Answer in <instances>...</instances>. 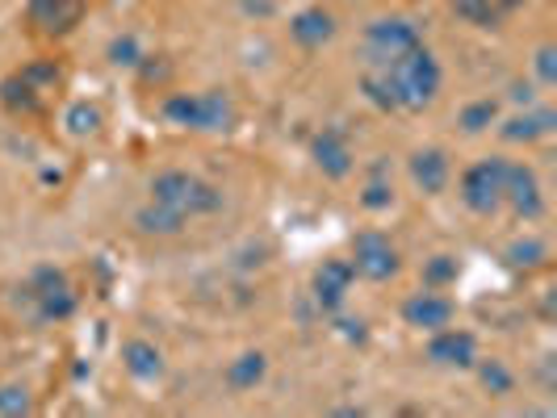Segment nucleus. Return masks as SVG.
<instances>
[{"label": "nucleus", "mask_w": 557, "mask_h": 418, "mask_svg": "<svg viewBox=\"0 0 557 418\" xmlns=\"http://www.w3.org/2000/svg\"><path fill=\"white\" fill-rule=\"evenodd\" d=\"M545 255H549V248L541 239H520V243H511V251H507V264L511 268H541Z\"/></svg>", "instance_id": "nucleus-25"}, {"label": "nucleus", "mask_w": 557, "mask_h": 418, "mask_svg": "<svg viewBox=\"0 0 557 418\" xmlns=\"http://www.w3.org/2000/svg\"><path fill=\"white\" fill-rule=\"evenodd\" d=\"M448 176H453V164H448V155L441 147H423V151L411 155V180H416L428 197L445 193Z\"/></svg>", "instance_id": "nucleus-16"}, {"label": "nucleus", "mask_w": 557, "mask_h": 418, "mask_svg": "<svg viewBox=\"0 0 557 418\" xmlns=\"http://www.w3.org/2000/svg\"><path fill=\"white\" fill-rule=\"evenodd\" d=\"M310 155H314V164L323 176H332V180H344L348 172H352V142H348V130H339V126H323L314 142H310Z\"/></svg>", "instance_id": "nucleus-12"}, {"label": "nucleus", "mask_w": 557, "mask_h": 418, "mask_svg": "<svg viewBox=\"0 0 557 418\" xmlns=\"http://www.w3.org/2000/svg\"><path fill=\"white\" fill-rule=\"evenodd\" d=\"M122 368H126L135 381L151 385V381L164 377V352H160L156 343H147V339H126V343H122Z\"/></svg>", "instance_id": "nucleus-18"}, {"label": "nucleus", "mask_w": 557, "mask_h": 418, "mask_svg": "<svg viewBox=\"0 0 557 418\" xmlns=\"http://www.w3.org/2000/svg\"><path fill=\"white\" fill-rule=\"evenodd\" d=\"M461 273V264L453 259V255H432V259H423V284L428 289H448L453 280Z\"/></svg>", "instance_id": "nucleus-24"}, {"label": "nucleus", "mask_w": 557, "mask_h": 418, "mask_svg": "<svg viewBox=\"0 0 557 418\" xmlns=\"http://www.w3.org/2000/svg\"><path fill=\"white\" fill-rule=\"evenodd\" d=\"M63 122H67V130H72V135H76V139H88V135H97V126H101V110H97V105H72V110H67V117H63Z\"/></svg>", "instance_id": "nucleus-26"}, {"label": "nucleus", "mask_w": 557, "mask_h": 418, "mask_svg": "<svg viewBox=\"0 0 557 418\" xmlns=\"http://www.w3.org/2000/svg\"><path fill=\"white\" fill-rule=\"evenodd\" d=\"M511 97H516V101H524V105H532V84H516V88H511Z\"/></svg>", "instance_id": "nucleus-30"}, {"label": "nucleus", "mask_w": 557, "mask_h": 418, "mask_svg": "<svg viewBox=\"0 0 557 418\" xmlns=\"http://www.w3.org/2000/svg\"><path fill=\"white\" fill-rule=\"evenodd\" d=\"M419 42H423V38H419V29L411 26V22H403V17H382V22L364 26V34H361L364 67H391L394 59L416 51Z\"/></svg>", "instance_id": "nucleus-8"}, {"label": "nucleus", "mask_w": 557, "mask_h": 418, "mask_svg": "<svg viewBox=\"0 0 557 418\" xmlns=\"http://www.w3.org/2000/svg\"><path fill=\"white\" fill-rule=\"evenodd\" d=\"M361 205L364 210H373V214H377V210H391L394 189L386 185V180H369V185H364V193H361Z\"/></svg>", "instance_id": "nucleus-28"}, {"label": "nucleus", "mask_w": 557, "mask_h": 418, "mask_svg": "<svg viewBox=\"0 0 557 418\" xmlns=\"http://www.w3.org/2000/svg\"><path fill=\"white\" fill-rule=\"evenodd\" d=\"M352 280H357V273H352L348 259H323V268L314 273V302H319L323 309L344 306Z\"/></svg>", "instance_id": "nucleus-15"}, {"label": "nucleus", "mask_w": 557, "mask_h": 418, "mask_svg": "<svg viewBox=\"0 0 557 418\" xmlns=\"http://www.w3.org/2000/svg\"><path fill=\"white\" fill-rule=\"evenodd\" d=\"M164 117L181 130H201V135H219L235 126V105L223 88H206V92H172L164 101Z\"/></svg>", "instance_id": "nucleus-5"}, {"label": "nucleus", "mask_w": 557, "mask_h": 418, "mask_svg": "<svg viewBox=\"0 0 557 418\" xmlns=\"http://www.w3.org/2000/svg\"><path fill=\"white\" fill-rule=\"evenodd\" d=\"M22 302H26L29 322H38V327L67 322L76 314V306H81V297H76L67 273L55 268V264H42V268L29 273V280L22 284Z\"/></svg>", "instance_id": "nucleus-4"}, {"label": "nucleus", "mask_w": 557, "mask_h": 418, "mask_svg": "<svg viewBox=\"0 0 557 418\" xmlns=\"http://www.w3.org/2000/svg\"><path fill=\"white\" fill-rule=\"evenodd\" d=\"M457 122H461V130H466V135H482L491 122H499V101H495V97L470 101L466 110L457 113Z\"/></svg>", "instance_id": "nucleus-23"}, {"label": "nucleus", "mask_w": 557, "mask_h": 418, "mask_svg": "<svg viewBox=\"0 0 557 418\" xmlns=\"http://www.w3.org/2000/svg\"><path fill=\"white\" fill-rule=\"evenodd\" d=\"M135 226H139L143 235H160V239H172V235H181L189 218H181L176 210H168L160 201H151V205H143L139 214H135Z\"/></svg>", "instance_id": "nucleus-21"}, {"label": "nucleus", "mask_w": 557, "mask_h": 418, "mask_svg": "<svg viewBox=\"0 0 557 418\" xmlns=\"http://www.w3.org/2000/svg\"><path fill=\"white\" fill-rule=\"evenodd\" d=\"M289 38L302 47V51H319L335 38V13L323 9V4H310L302 13H294L289 22Z\"/></svg>", "instance_id": "nucleus-14"}, {"label": "nucleus", "mask_w": 557, "mask_h": 418, "mask_svg": "<svg viewBox=\"0 0 557 418\" xmlns=\"http://www.w3.org/2000/svg\"><path fill=\"white\" fill-rule=\"evenodd\" d=\"M554 122H557V113L554 110H529V113H516V117H507L499 126V135L507 142H536V139H545L549 130H554Z\"/></svg>", "instance_id": "nucleus-19"}, {"label": "nucleus", "mask_w": 557, "mask_h": 418, "mask_svg": "<svg viewBox=\"0 0 557 418\" xmlns=\"http://www.w3.org/2000/svg\"><path fill=\"white\" fill-rule=\"evenodd\" d=\"M474 368H478V381H482V390L491 393V397H507V393L516 390V372L507 368L503 360H474Z\"/></svg>", "instance_id": "nucleus-22"}, {"label": "nucleus", "mask_w": 557, "mask_h": 418, "mask_svg": "<svg viewBox=\"0 0 557 418\" xmlns=\"http://www.w3.org/2000/svg\"><path fill=\"white\" fill-rule=\"evenodd\" d=\"M516 9H524V0H453V13L478 29H499Z\"/></svg>", "instance_id": "nucleus-17"}, {"label": "nucleus", "mask_w": 557, "mask_h": 418, "mask_svg": "<svg viewBox=\"0 0 557 418\" xmlns=\"http://www.w3.org/2000/svg\"><path fill=\"white\" fill-rule=\"evenodd\" d=\"M264 372H269V360H264V352H244V356H235V360L226 364L223 381H226V390L248 393V390H256V385L264 381Z\"/></svg>", "instance_id": "nucleus-20"}, {"label": "nucleus", "mask_w": 557, "mask_h": 418, "mask_svg": "<svg viewBox=\"0 0 557 418\" xmlns=\"http://www.w3.org/2000/svg\"><path fill=\"white\" fill-rule=\"evenodd\" d=\"M88 0H26V26L38 38H67L84 22Z\"/></svg>", "instance_id": "nucleus-9"}, {"label": "nucleus", "mask_w": 557, "mask_h": 418, "mask_svg": "<svg viewBox=\"0 0 557 418\" xmlns=\"http://www.w3.org/2000/svg\"><path fill=\"white\" fill-rule=\"evenodd\" d=\"M503 180H507V155H486L461 172V205L478 214V218H491L503 210Z\"/></svg>", "instance_id": "nucleus-6"}, {"label": "nucleus", "mask_w": 557, "mask_h": 418, "mask_svg": "<svg viewBox=\"0 0 557 418\" xmlns=\"http://www.w3.org/2000/svg\"><path fill=\"white\" fill-rule=\"evenodd\" d=\"M453 318H457V306H453V297H445V289H419L403 302V322L423 334L445 331Z\"/></svg>", "instance_id": "nucleus-11"}, {"label": "nucleus", "mask_w": 557, "mask_h": 418, "mask_svg": "<svg viewBox=\"0 0 557 418\" xmlns=\"http://www.w3.org/2000/svg\"><path fill=\"white\" fill-rule=\"evenodd\" d=\"M532 63H536V80L545 84V88H554V84H557V51H554V47H541Z\"/></svg>", "instance_id": "nucleus-29"}, {"label": "nucleus", "mask_w": 557, "mask_h": 418, "mask_svg": "<svg viewBox=\"0 0 557 418\" xmlns=\"http://www.w3.org/2000/svg\"><path fill=\"white\" fill-rule=\"evenodd\" d=\"M59 84H63V72H59L55 59H34V63L17 67L9 80L0 84V101L17 117H38V113H47Z\"/></svg>", "instance_id": "nucleus-3"}, {"label": "nucleus", "mask_w": 557, "mask_h": 418, "mask_svg": "<svg viewBox=\"0 0 557 418\" xmlns=\"http://www.w3.org/2000/svg\"><path fill=\"white\" fill-rule=\"evenodd\" d=\"M352 273L369 284H386V280L398 277V268H403V259H398V248L391 243V235L386 230H377V226H369V230H357L352 235Z\"/></svg>", "instance_id": "nucleus-7"}, {"label": "nucleus", "mask_w": 557, "mask_h": 418, "mask_svg": "<svg viewBox=\"0 0 557 418\" xmlns=\"http://www.w3.org/2000/svg\"><path fill=\"white\" fill-rule=\"evenodd\" d=\"M151 201H160L168 210H176L181 218H210L223 210V189L210 185L206 176L185 172V167H168L151 180Z\"/></svg>", "instance_id": "nucleus-2"}, {"label": "nucleus", "mask_w": 557, "mask_h": 418, "mask_svg": "<svg viewBox=\"0 0 557 418\" xmlns=\"http://www.w3.org/2000/svg\"><path fill=\"white\" fill-rule=\"evenodd\" d=\"M423 352H428V360L441 364V368H474L478 339L470 331H457V327L448 322L445 331H432Z\"/></svg>", "instance_id": "nucleus-13"}, {"label": "nucleus", "mask_w": 557, "mask_h": 418, "mask_svg": "<svg viewBox=\"0 0 557 418\" xmlns=\"http://www.w3.org/2000/svg\"><path fill=\"white\" fill-rule=\"evenodd\" d=\"M369 72H382L391 84L394 113H423L436 97H441V63L436 55L419 42L416 51H407L403 59H394L391 67H369Z\"/></svg>", "instance_id": "nucleus-1"}, {"label": "nucleus", "mask_w": 557, "mask_h": 418, "mask_svg": "<svg viewBox=\"0 0 557 418\" xmlns=\"http://www.w3.org/2000/svg\"><path fill=\"white\" fill-rule=\"evenodd\" d=\"M0 415H9V418L29 415V390L26 385H0Z\"/></svg>", "instance_id": "nucleus-27"}, {"label": "nucleus", "mask_w": 557, "mask_h": 418, "mask_svg": "<svg viewBox=\"0 0 557 418\" xmlns=\"http://www.w3.org/2000/svg\"><path fill=\"white\" fill-rule=\"evenodd\" d=\"M503 205H511L516 218L536 223L545 214V193H541V180L529 164L520 160H507V180H503Z\"/></svg>", "instance_id": "nucleus-10"}]
</instances>
